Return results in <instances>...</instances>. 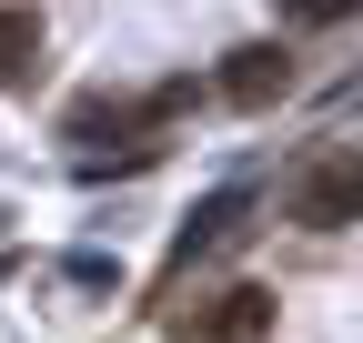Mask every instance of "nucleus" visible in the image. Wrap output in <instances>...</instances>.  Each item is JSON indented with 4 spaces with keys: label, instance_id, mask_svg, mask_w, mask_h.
Instances as JSON below:
<instances>
[{
    "label": "nucleus",
    "instance_id": "2",
    "mask_svg": "<svg viewBox=\"0 0 363 343\" xmlns=\"http://www.w3.org/2000/svg\"><path fill=\"white\" fill-rule=\"evenodd\" d=\"M293 91V51L283 40H242V51H222V101L233 111H272Z\"/></svg>",
    "mask_w": 363,
    "mask_h": 343
},
{
    "label": "nucleus",
    "instance_id": "4",
    "mask_svg": "<svg viewBox=\"0 0 363 343\" xmlns=\"http://www.w3.org/2000/svg\"><path fill=\"white\" fill-rule=\"evenodd\" d=\"M30 71H40V11L0 0V91H21Z\"/></svg>",
    "mask_w": 363,
    "mask_h": 343
},
{
    "label": "nucleus",
    "instance_id": "6",
    "mask_svg": "<svg viewBox=\"0 0 363 343\" xmlns=\"http://www.w3.org/2000/svg\"><path fill=\"white\" fill-rule=\"evenodd\" d=\"M272 11H283L293 30H333V21H353L363 0H272Z\"/></svg>",
    "mask_w": 363,
    "mask_h": 343
},
{
    "label": "nucleus",
    "instance_id": "5",
    "mask_svg": "<svg viewBox=\"0 0 363 343\" xmlns=\"http://www.w3.org/2000/svg\"><path fill=\"white\" fill-rule=\"evenodd\" d=\"M242 232V192H222V202H202V223L182 232V263H192V252H212V242H233Z\"/></svg>",
    "mask_w": 363,
    "mask_h": 343
},
{
    "label": "nucleus",
    "instance_id": "1",
    "mask_svg": "<svg viewBox=\"0 0 363 343\" xmlns=\"http://www.w3.org/2000/svg\"><path fill=\"white\" fill-rule=\"evenodd\" d=\"M283 202H293V223H303V232H353V223H363V152H343V142H333V152H313V162L293 172V192H283Z\"/></svg>",
    "mask_w": 363,
    "mask_h": 343
},
{
    "label": "nucleus",
    "instance_id": "3",
    "mask_svg": "<svg viewBox=\"0 0 363 343\" xmlns=\"http://www.w3.org/2000/svg\"><path fill=\"white\" fill-rule=\"evenodd\" d=\"M182 333H202V343H272V293L262 283H233L222 303H202Z\"/></svg>",
    "mask_w": 363,
    "mask_h": 343
}]
</instances>
